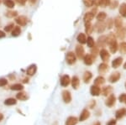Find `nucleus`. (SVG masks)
<instances>
[{
    "mask_svg": "<svg viewBox=\"0 0 126 125\" xmlns=\"http://www.w3.org/2000/svg\"><path fill=\"white\" fill-rule=\"evenodd\" d=\"M106 29V25L102 21H97L93 25V31L97 32V34H102Z\"/></svg>",
    "mask_w": 126,
    "mask_h": 125,
    "instance_id": "nucleus-1",
    "label": "nucleus"
},
{
    "mask_svg": "<svg viewBox=\"0 0 126 125\" xmlns=\"http://www.w3.org/2000/svg\"><path fill=\"white\" fill-rule=\"evenodd\" d=\"M66 61L68 65H73L77 61V56L76 54L73 51H69L66 54Z\"/></svg>",
    "mask_w": 126,
    "mask_h": 125,
    "instance_id": "nucleus-2",
    "label": "nucleus"
},
{
    "mask_svg": "<svg viewBox=\"0 0 126 125\" xmlns=\"http://www.w3.org/2000/svg\"><path fill=\"white\" fill-rule=\"evenodd\" d=\"M96 11H97V9H93L92 11L87 12V13L85 14L84 16H83V21H84L85 24L92 22V20L94 19V17H95V13H96Z\"/></svg>",
    "mask_w": 126,
    "mask_h": 125,
    "instance_id": "nucleus-3",
    "label": "nucleus"
},
{
    "mask_svg": "<svg viewBox=\"0 0 126 125\" xmlns=\"http://www.w3.org/2000/svg\"><path fill=\"white\" fill-rule=\"evenodd\" d=\"M75 54H76L77 58H78L80 60L83 59V57L85 56V50L82 45H78L76 46V48H75Z\"/></svg>",
    "mask_w": 126,
    "mask_h": 125,
    "instance_id": "nucleus-4",
    "label": "nucleus"
},
{
    "mask_svg": "<svg viewBox=\"0 0 126 125\" xmlns=\"http://www.w3.org/2000/svg\"><path fill=\"white\" fill-rule=\"evenodd\" d=\"M116 103V97L114 96V94H110L109 96H108L106 101H105V105L108 108H113Z\"/></svg>",
    "mask_w": 126,
    "mask_h": 125,
    "instance_id": "nucleus-5",
    "label": "nucleus"
},
{
    "mask_svg": "<svg viewBox=\"0 0 126 125\" xmlns=\"http://www.w3.org/2000/svg\"><path fill=\"white\" fill-rule=\"evenodd\" d=\"M111 0H93V5L96 7L106 8L110 5Z\"/></svg>",
    "mask_w": 126,
    "mask_h": 125,
    "instance_id": "nucleus-6",
    "label": "nucleus"
},
{
    "mask_svg": "<svg viewBox=\"0 0 126 125\" xmlns=\"http://www.w3.org/2000/svg\"><path fill=\"white\" fill-rule=\"evenodd\" d=\"M99 56H100L101 59H102L103 62H107V61H109V59H110L111 54L109 53L106 49L103 48V49H101V50L99 51Z\"/></svg>",
    "mask_w": 126,
    "mask_h": 125,
    "instance_id": "nucleus-7",
    "label": "nucleus"
},
{
    "mask_svg": "<svg viewBox=\"0 0 126 125\" xmlns=\"http://www.w3.org/2000/svg\"><path fill=\"white\" fill-rule=\"evenodd\" d=\"M121 78V74L119 71H114L109 76V82L110 83H116L119 81V79Z\"/></svg>",
    "mask_w": 126,
    "mask_h": 125,
    "instance_id": "nucleus-8",
    "label": "nucleus"
},
{
    "mask_svg": "<svg viewBox=\"0 0 126 125\" xmlns=\"http://www.w3.org/2000/svg\"><path fill=\"white\" fill-rule=\"evenodd\" d=\"M62 100L65 103H70L72 102V94L71 92H69L67 90H64L63 92H62Z\"/></svg>",
    "mask_w": 126,
    "mask_h": 125,
    "instance_id": "nucleus-9",
    "label": "nucleus"
},
{
    "mask_svg": "<svg viewBox=\"0 0 126 125\" xmlns=\"http://www.w3.org/2000/svg\"><path fill=\"white\" fill-rule=\"evenodd\" d=\"M15 22L19 26H25L28 24V18L24 15L18 16L15 19Z\"/></svg>",
    "mask_w": 126,
    "mask_h": 125,
    "instance_id": "nucleus-10",
    "label": "nucleus"
},
{
    "mask_svg": "<svg viewBox=\"0 0 126 125\" xmlns=\"http://www.w3.org/2000/svg\"><path fill=\"white\" fill-rule=\"evenodd\" d=\"M60 84L62 87H66L71 84V78L68 75H64L61 77Z\"/></svg>",
    "mask_w": 126,
    "mask_h": 125,
    "instance_id": "nucleus-11",
    "label": "nucleus"
},
{
    "mask_svg": "<svg viewBox=\"0 0 126 125\" xmlns=\"http://www.w3.org/2000/svg\"><path fill=\"white\" fill-rule=\"evenodd\" d=\"M94 59L95 58L91 54H86L83 57V62L86 66H91L94 62Z\"/></svg>",
    "mask_w": 126,
    "mask_h": 125,
    "instance_id": "nucleus-12",
    "label": "nucleus"
},
{
    "mask_svg": "<svg viewBox=\"0 0 126 125\" xmlns=\"http://www.w3.org/2000/svg\"><path fill=\"white\" fill-rule=\"evenodd\" d=\"M90 93L93 97H98L101 94V88L99 87V86L93 84L90 88Z\"/></svg>",
    "mask_w": 126,
    "mask_h": 125,
    "instance_id": "nucleus-13",
    "label": "nucleus"
},
{
    "mask_svg": "<svg viewBox=\"0 0 126 125\" xmlns=\"http://www.w3.org/2000/svg\"><path fill=\"white\" fill-rule=\"evenodd\" d=\"M122 63H123V58L121 56H119V57L115 58V59L112 60L111 66L113 69H117V68H119L122 65Z\"/></svg>",
    "mask_w": 126,
    "mask_h": 125,
    "instance_id": "nucleus-14",
    "label": "nucleus"
},
{
    "mask_svg": "<svg viewBox=\"0 0 126 125\" xmlns=\"http://www.w3.org/2000/svg\"><path fill=\"white\" fill-rule=\"evenodd\" d=\"M109 65L106 63V62H103L100 65L98 66V68H97V70H98L99 74H105L106 72L109 70Z\"/></svg>",
    "mask_w": 126,
    "mask_h": 125,
    "instance_id": "nucleus-15",
    "label": "nucleus"
},
{
    "mask_svg": "<svg viewBox=\"0 0 126 125\" xmlns=\"http://www.w3.org/2000/svg\"><path fill=\"white\" fill-rule=\"evenodd\" d=\"M126 116V108H119L115 112V118L116 119H122Z\"/></svg>",
    "mask_w": 126,
    "mask_h": 125,
    "instance_id": "nucleus-16",
    "label": "nucleus"
},
{
    "mask_svg": "<svg viewBox=\"0 0 126 125\" xmlns=\"http://www.w3.org/2000/svg\"><path fill=\"white\" fill-rule=\"evenodd\" d=\"M113 91V88L111 86H103V89L101 90V93H102L103 96L108 97L110 95V94H112Z\"/></svg>",
    "mask_w": 126,
    "mask_h": 125,
    "instance_id": "nucleus-17",
    "label": "nucleus"
},
{
    "mask_svg": "<svg viewBox=\"0 0 126 125\" xmlns=\"http://www.w3.org/2000/svg\"><path fill=\"white\" fill-rule=\"evenodd\" d=\"M36 71H37V66H36L35 64H32V65H30L29 67L27 68V70H26V74H27L28 76H34V74L36 73Z\"/></svg>",
    "mask_w": 126,
    "mask_h": 125,
    "instance_id": "nucleus-18",
    "label": "nucleus"
},
{
    "mask_svg": "<svg viewBox=\"0 0 126 125\" xmlns=\"http://www.w3.org/2000/svg\"><path fill=\"white\" fill-rule=\"evenodd\" d=\"M89 117H90V112L85 108V109H83L82 112H81L78 120L80 121V122H83V121L87 120V118H89Z\"/></svg>",
    "mask_w": 126,
    "mask_h": 125,
    "instance_id": "nucleus-19",
    "label": "nucleus"
},
{
    "mask_svg": "<svg viewBox=\"0 0 126 125\" xmlns=\"http://www.w3.org/2000/svg\"><path fill=\"white\" fill-rule=\"evenodd\" d=\"M71 84H72L73 89H78V87L80 86V79L78 78V76H73L72 79H71Z\"/></svg>",
    "mask_w": 126,
    "mask_h": 125,
    "instance_id": "nucleus-20",
    "label": "nucleus"
},
{
    "mask_svg": "<svg viewBox=\"0 0 126 125\" xmlns=\"http://www.w3.org/2000/svg\"><path fill=\"white\" fill-rule=\"evenodd\" d=\"M78 122H79V120L77 117L71 116V117H69V118H67V119L66 120L65 125H77Z\"/></svg>",
    "mask_w": 126,
    "mask_h": 125,
    "instance_id": "nucleus-21",
    "label": "nucleus"
},
{
    "mask_svg": "<svg viewBox=\"0 0 126 125\" xmlns=\"http://www.w3.org/2000/svg\"><path fill=\"white\" fill-rule=\"evenodd\" d=\"M109 46V50H110L112 54H115L118 51V50H119V44H118L117 40L110 43Z\"/></svg>",
    "mask_w": 126,
    "mask_h": 125,
    "instance_id": "nucleus-22",
    "label": "nucleus"
},
{
    "mask_svg": "<svg viewBox=\"0 0 126 125\" xmlns=\"http://www.w3.org/2000/svg\"><path fill=\"white\" fill-rule=\"evenodd\" d=\"M97 47H104V46L107 45L106 36H105V35H101L100 37L97 39Z\"/></svg>",
    "mask_w": 126,
    "mask_h": 125,
    "instance_id": "nucleus-23",
    "label": "nucleus"
},
{
    "mask_svg": "<svg viewBox=\"0 0 126 125\" xmlns=\"http://www.w3.org/2000/svg\"><path fill=\"white\" fill-rule=\"evenodd\" d=\"M92 78H93V73H92V72L89 71V70H87V71L84 72L82 79H83V81H84L85 83H89V82H90V81L92 80Z\"/></svg>",
    "mask_w": 126,
    "mask_h": 125,
    "instance_id": "nucleus-24",
    "label": "nucleus"
},
{
    "mask_svg": "<svg viewBox=\"0 0 126 125\" xmlns=\"http://www.w3.org/2000/svg\"><path fill=\"white\" fill-rule=\"evenodd\" d=\"M77 40L80 45H83V44H86L87 42V36L85 34L83 33H80L77 37Z\"/></svg>",
    "mask_w": 126,
    "mask_h": 125,
    "instance_id": "nucleus-25",
    "label": "nucleus"
},
{
    "mask_svg": "<svg viewBox=\"0 0 126 125\" xmlns=\"http://www.w3.org/2000/svg\"><path fill=\"white\" fill-rule=\"evenodd\" d=\"M16 98H17L18 100H20V101H25L29 98V96H28V94L26 93L25 92H19V93H17V95H16Z\"/></svg>",
    "mask_w": 126,
    "mask_h": 125,
    "instance_id": "nucleus-26",
    "label": "nucleus"
},
{
    "mask_svg": "<svg viewBox=\"0 0 126 125\" xmlns=\"http://www.w3.org/2000/svg\"><path fill=\"white\" fill-rule=\"evenodd\" d=\"M119 14H120L122 17L126 18V3H123L119 5Z\"/></svg>",
    "mask_w": 126,
    "mask_h": 125,
    "instance_id": "nucleus-27",
    "label": "nucleus"
},
{
    "mask_svg": "<svg viewBox=\"0 0 126 125\" xmlns=\"http://www.w3.org/2000/svg\"><path fill=\"white\" fill-rule=\"evenodd\" d=\"M105 78L103 77L102 76H97V77L95 78L94 80V85H97V86H102L103 84L105 83Z\"/></svg>",
    "mask_w": 126,
    "mask_h": 125,
    "instance_id": "nucleus-28",
    "label": "nucleus"
},
{
    "mask_svg": "<svg viewBox=\"0 0 126 125\" xmlns=\"http://www.w3.org/2000/svg\"><path fill=\"white\" fill-rule=\"evenodd\" d=\"M116 35L118 38H119L120 40H124L126 36V32H125V29L124 28H121V29H117L116 31Z\"/></svg>",
    "mask_w": 126,
    "mask_h": 125,
    "instance_id": "nucleus-29",
    "label": "nucleus"
},
{
    "mask_svg": "<svg viewBox=\"0 0 126 125\" xmlns=\"http://www.w3.org/2000/svg\"><path fill=\"white\" fill-rule=\"evenodd\" d=\"M113 25L115 26L116 29H121V28H123V21H122L121 18L117 17L116 19L113 20Z\"/></svg>",
    "mask_w": 126,
    "mask_h": 125,
    "instance_id": "nucleus-30",
    "label": "nucleus"
},
{
    "mask_svg": "<svg viewBox=\"0 0 126 125\" xmlns=\"http://www.w3.org/2000/svg\"><path fill=\"white\" fill-rule=\"evenodd\" d=\"M116 40V35L113 33H110L107 36H106V42H107V45H109L112 42L115 41Z\"/></svg>",
    "mask_w": 126,
    "mask_h": 125,
    "instance_id": "nucleus-31",
    "label": "nucleus"
},
{
    "mask_svg": "<svg viewBox=\"0 0 126 125\" xmlns=\"http://www.w3.org/2000/svg\"><path fill=\"white\" fill-rule=\"evenodd\" d=\"M11 35L13 37H18L20 34H21V28H20V26H15V28L13 29V30L11 31Z\"/></svg>",
    "mask_w": 126,
    "mask_h": 125,
    "instance_id": "nucleus-32",
    "label": "nucleus"
},
{
    "mask_svg": "<svg viewBox=\"0 0 126 125\" xmlns=\"http://www.w3.org/2000/svg\"><path fill=\"white\" fill-rule=\"evenodd\" d=\"M93 31V25L92 23H86L85 24V32L87 35H91Z\"/></svg>",
    "mask_w": 126,
    "mask_h": 125,
    "instance_id": "nucleus-33",
    "label": "nucleus"
},
{
    "mask_svg": "<svg viewBox=\"0 0 126 125\" xmlns=\"http://www.w3.org/2000/svg\"><path fill=\"white\" fill-rule=\"evenodd\" d=\"M96 19L97 21H102L103 22L107 19V14L105 12H99L96 16Z\"/></svg>",
    "mask_w": 126,
    "mask_h": 125,
    "instance_id": "nucleus-34",
    "label": "nucleus"
},
{
    "mask_svg": "<svg viewBox=\"0 0 126 125\" xmlns=\"http://www.w3.org/2000/svg\"><path fill=\"white\" fill-rule=\"evenodd\" d=\"M5 16L7 18H9V19H13V18H15L18 16V12L15 11V10H9V11L6 12Z\"/></svg>",
    "mask_w": 126,
    "mask_h": 125,
    "instance_id": "nucleus-35",
    "label": "nucleus"
},
{
    "mask_svg": "<svg viewBox=\"0 0 126 125\" xmlns=\"http://www.w3.org/2000/svg\"><path fill=\"white\" fill-rule=\"evenodd\" d=\"M3 4L7 8H9V9H13L15 5L14 0H3Z\"/></svg>",
    "mask_w": 126,
    "mask_h": 125,
    "instance_id": "nucleus-36",
    "label": "nucleus"
},
{
    "mask_svg": "<svg viewBox=\"0 0 126 125\" xmlns=\"http://www.w3.org/2000/svg\"><path fill=\"white\" fill-rule=\"evenodd\" d=\"M17 103V101H16L15 98H13V97H10V98H8L4 101V104L7 106H13V105H15Z\"/></svg>",
    "mask_w": 126,
    "mask_h": 125,
    "instance_id": "nucleus-37",
    "label": "nucleus"
},
{
    "mask_svg": "<svg viewBox=\"0 0 126 125\" xmlns=\"http://www.w3.org/2000/svg\"><path fill=\"white\" fill-rule=\"evenodd\" d=\"M10 89L13 91H22L24 89V86L20 83H16L10 86Z\"/></svg>",
    "mask_w": 126,
    "mask_h": 125,
    "instance_id": "nucleus-38",
    "label": "nucleus"
},
{
    "mask_svg": "<svg viewBox=\"0 0 126 125\" xmlns=\"http://www.w3.org/2000/svg\"><path fill=\"white\" fill-rule=\"evenodd\" d=\"M86 44L87 45L89 48H93V46L95 45V41H94V39L92 37V36H88L87 38V42Z\"/></svg>",
    "mask_w": 126,
    "mask_h": 125,
    "instance_id": "nucleus-39",
    "label": "nucleus"
},
{
    "mask_svg": "<svg viewBox=\"0 0 126 125\" xmlns=\"http://www.w3.org/2000/svg\"><path fill=\"white\" fill-rule=\"evenodd\" d=\"M97 54H99V51H98V47L97 46H93V48H91V55H92L93 57L96 58V56Z\"/></svg>",
    "mask_w": 126,
    "mask_h": 125,
    "instance_id": "nucleus-40",
    "label": "nucleus"
},
{
    "mask_svg": "<svg viewBox=\"0 0 126 125\" xmlns=\"http://www.w3.org/2000/svg\"><path fill=\"white\" fill-rule=\"evenodd\" d=\"M14 28H15V24L14 23L9 24V25H7L4 27V31L5 32H11Z\"/></svg>",
    "mask_w": 126,
    "mask_h": 125,
    "instance_id": "nucleus-41",
    "label": "nucleus"
},
{
    "mask_svg": "<svg viewBox=\"0 0 126 125\" xmlns=\"http://www.w3.org/2000/svg\"><path fill=\"white\" fill-rule=\"evenodd\" d=\"M82 3L87 8H91L93 6V0H82Z\"/></svg>",
    "mask_w": 126,
    "mask_h": 125,
    "instance_id": "nucleus-42",
    "label": "nucleus"
},
{
    "mask_svg": "<svg viewBox=\"0 0 126 125\" xmlns=\"http://www.w3.org/2000/svg\"><path fill=\"white\" fill-rule=\"evenodd\" d=\"M119 49L121 53H125V52H126V43L125 42H122V43H120V45H119Z\"/></svg>",
    "mask_w": 126,
    "mask_h": 125,
    "instance_id": "nucleus-43",
    "label": "nucleus"
},
{
    "mask_svg": "<svg viewBox=\"0 0 126 125\" xmlns=\"http://www.w3.org/2000/svg\"><path fill=\"white\" fill-rule=\"evenodd\" d=\"M109 7H110V9H116V8L119 7V2H118L117 0H114V1L111 2V3H110V5H109Z\"/></svg>",
    "mask_w": 126,
    "mask_h": 125,
    "instance_id": "nucleus-44",
    "label": "nucleus"
},
{
    "mask_svg": "<svg viewBox=\"0 0 126 125\" xmlns=\"http://www.w3.org/2000/svg\"><path fill=\"white\" fill-rule=\"evenodd\" d=\"M113 20L112 19H108V21H107V23H106V27L109 29H110L113 28Z\"/></svg>",
    "mask_w": 126,
    "mask_h": 125,
    "instance_id": "nucleus-45",
    "label": "nucleus"
},
{
    "mask_svg": "<svg viewBox=\"0 0 126 125\" xmlns=\"http://www.w3.org/2000/svg\"><path fill=\"white\" fill-rule=\"evenodd\" d=\"M119 101L120 102H126V93H122L119 97Z\"/></svg>",
    "mask_w": 126,
    "mask_h": 125,
    "instance_id": "nucleus-46",
    "label": "nucleus"
},
{
    "mask_svg": "<svg viewBox=\"0 0 126 125\" xmlns=\"http://www.w3.org/2000/svg\"><path fill=\"white\" fill-rule=\"evenodd\" d=\"M8 84V81L5 78H0V86H5Z\"/></svg>",
    "mask_w": 126,
    "mask_h": 125,
    "instance_id": "nucleus-47",
    "label": "nucleus"
},
{
    "mask_svg": "<svg viewBox=\"0 0 126 125\" xmlns=\"http://www.w3.org/2000/svg\"><path fill=\"white\" fill-rule=\"evenodd\" d=\"M17 3H19V5H24L26 3V2L28 1V0H15Z\"/></svg>",
    "mask_w": 126,
    "mask_h": 125,
    "instance_id": "nucleus-48",
    "label": "nucleus"
},
{
    "mask_svg": "<svg viewBox=\"0 0 126 125\" xmlns=\"http://www.w3.org/2000/svg\"><path fill=\"white\" fill-rule=\"evenodd\" d=\"M116 119H110L107 123V125H116Z\"/></svg>",
    "mask_w": 126,
    "mask_h": 125,
    "instance_id": "nucleus-49",
    "label": "nucleus"
},
{
    "mask_svg": "<svg viewBox=\"0 0 126 125\" xmlns=\"http://www.w3.org/2000/svg\"><path fill=\"white\" fill-rule=\"evenodd\" d=\"M95 106H96V101H95V100H91L90 104H89V108H93Z\"/></svg>",
    "mask_w": 126,
    "mask_h": 125,
    "instance_id": "nucleus-50",
    "label": "nucleus"
},
{
    "mask_svg": "<svg viewBox=\"0 0 126 125\" xmlns=\"http://www.w3.org/2000/svg\"><path fill=\"white\" fill-rule=\"evenodd\" d=\"M6 36V34L4 31H3V30H0V39H2V38H4Z\"/></svg>",
    "mask_w": 126,
    "mask_h": 125,
    "instance_id": "nucleus-51",
    "label": "nucleus"
},
{
    "mask_svg": "<svg viewBox=\"0 0 126 125\" xmlns=\"http://www.w3.org/2000/svg\"><path fill=\"white\" fill-rule=\"evenodd\" d=\"M28 1L30 2V5H34V4H35V3L37 2V0H28Z\"/></svg>",
    "mask_w": 126,
    "mask_h": 125,
    "instance_id": "nucleus-52",
    "label": "nucleus"
},
{
    "mask_svg": "<svg viewBox=\"0 0 126 125\" xmlns=\"http://www.w3.org/2000/svg\"><path fill=\"white\" fill-rule=\"evenodd\" d=\"M23 82L24 83H28V82H29V78H24L23 80Z\"/></svg>",
    "mask_w": 126,
    "mask_h": 125,
    "instance_id": "nucleus-53",
    "label": "nucleus"
},
{
    "mask_svg": "<svg viewBox=\"0 0 126 125\" xmlns=\"http://www.w3.org/2000/svg\"><path fill=\"white\" fill-rule=\"evenodd\" d=\"M92 125H101V123H100V122H98V121H97V122L94 123V124H93Z\"/></svg>",
    "mask_w": 126,
    "mask_h": 125,
    "instance_id": "nucleus-54",
    "label": "nucleus"
},
{
    "mask_svg": "<svg viewBox=\"0 0 126 125\" xmlns=\"http://www.w3.org/2000/svg\"><path fill=\"white\" fill-rule=\"evenodd\" d=\"M3 119V114H2V113H0V122H1L2 120Z\"/></svg>",
    "mask_w": 126,
    "mask_h": 125,
    "instance_id": "nucleus-55",
    "label": "nucleus"
},
{
    "mask_svg": "<svg viewBox=\"0 0 126 125\" xmlns=\"http://www.w3.org/2000/svg\"><path fill=\"white\" fill-rule=\"evenodd\" d=\"M124 69L126 70V61H125V63L124 64Z\"/></svg>",
    "mask_w": 126,
    "mask_h": 125,
    "instance_id": "nucleus-56",
    "label": "nucleus"
},
{
    "mask_svg": "<svg viewBox=\"0 0 126 125\" xmlns=\"http://www.w3.org/2000/svg\"><path fill=\"white\" fill-rule=\"evenodd\" d=\"M125 88H126V82H125Z\"/></svg>",
    "mask_w": 126,
    "mask_h": 125,
    "instance_id": "nucleus-57",
    "label": "nucleus"
},
{
    "mask_svg": "<svg viewBox=\"0 0 126 125\" xmlns=\"http://www.w3.org/2000/svg\"><path fill=\"white\" fill-rule=\"evenodd\" d=\"M0 3H1V0H0Z\"/></svg>",
    "mask_w": 126,
    "mask_h": 125,
    "instance_id": "nucleus-58",
    "label": "nucleus"
},
{
    "mask_svg": "<svg viewBox=\"0 0 126 125\" xmlns=\"http://www.w3.org/2000/svg\"><path fill=\"white\" fill-rule=\"evenodd\" d=\"M125 104H126V102H125Z\"/></svg>",
    "mask_w": 126,
    "mask_h": 125,
    "instance_id": "nucleus-59",
    "label": "nucleus"
}]
</instances>
